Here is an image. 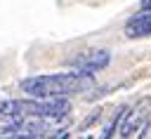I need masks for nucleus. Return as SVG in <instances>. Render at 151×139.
Wrapping results in <instances>:
<instances>
[{
	"label": "nucleus",
	"instance_id": "1",
	"mask_svg": "<svg viewBox=\"0 0 151 139\" xmlns=\"http://www.w3.org/2000/svg\"><path fill=\"white\" fill-rule=\"evenodd\" d=\"M92 87V73H52V75H33L21 80V92L35 99H54L78 94Z\"/></svg>",
	"mask_w": 151,
	"mask_h": 139
},
{
	"label": "nucleus",
	"instance_id": "2",
	"mask_svg": "<svg viewBox=\"0 0 151 139\" xmlns=\"http://www.w3.org/2000/svg\"><path fill=\"white\" fill-rule=\"evenodd\" d=\"M71 111V104L64 97L54 99H9L0 104V118L2 120H21V118H64Z\"/></svg>",
	"mask_w": 151,
	"mask_h": 139
},
{
	"label": "nucleus",
	"instance_id": "3",
	"mask_svg": "<svg viewBox=\"0 0 151 139\" xmlns=\"http://www.w3.org/2000/svg\"><path fill=\"white\" fill-rule=\"evenodd\" d=\"M111 61V54L104 52V49H97V52H87V54H80L78 59H73V68H78L80 73H94V71H101L106 68Z\"/></svg>",
	"mask_w": 151,
	"mask_h": 139
},
{
	"label": "nucleus",
	"instance_id": "4",
	"mask_svg": "<svg viewBox=\"0 0 151 139\" xmlns=\"http://www.w3.org/2000/svg\"><path fill=\"white\" fill-rule=\"evenodd\" d=\"M125 35L127 38H144L151 35V9H142L125 24Z\"/></svg>",
	"mask_w": 151,
	"mask_h": 139
},
{
	"label": "nucleus",
	"instance_id": "5",
	"mask_svg": "<svg viewBox=\"0 0 151 139\" xmlns=\"http://www.w3.org/2000/svg\"><path fill=\"white\" fill-rule=\"evenodd\" d=\"M139 7H142V9H151V0H142Z\"/></svg>",
	"mask_w": 151,
	"mask_h": 139
}]
</instances>
